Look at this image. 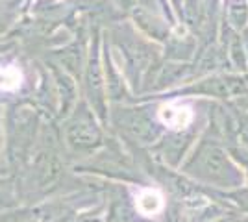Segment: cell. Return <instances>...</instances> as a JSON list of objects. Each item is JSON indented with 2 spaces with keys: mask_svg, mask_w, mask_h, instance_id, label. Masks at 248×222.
<instances>
[{
  "mask_svg": "<svg viewBox=\"0 0 248 222\" xmlns=\"http://www.w3.org/2000/svg\"><path fill=\"white\" fill-rule=\"evenodd\" d=\"M161 118L172 128H186L191 122V111L187 107L178 106H167L161 111Z\"/></svg>",
  "mask_w": 248,
  "mask_h": 222,
  "instance_id": "1",
  "label": "cell"
},
{
  "mask_svg": "<svg viewBox=\"0 0 248 222\" xmlns=\"http://www.w3.org/2000/svg\"><path fill=\"white\" fill-rule=\"evenodd\" d=\"M161 206H163L161 196H159V192H155V191H145V192L139 196V200H137L139 211L145 213V215H155V213L161 209Z\"/></svg>",
  "mask_w": 248,
  "mask_h": 222,
  "instance_id": "3",
  "label": "cell"
},
{
  "mask_svg": "<svg viewBox=\"0 0 248 222\" xmlns=\"http://www.w3.org/2000/svg\"><path fill=\"white\" fill-rule=\"evenodd\" d=\"M96 137L98 135H96L94 128L89 126V124H74L69 130V139L78 147H91L96 141Z\"/></svg>",
  "mask_w": 248,
  "mask_h": 222,
  "instance_id": "2",
  "label": "cell"
},
{
  "mask_svg": "<svg viewBox=\"0 0 248 222\" xmlns=\"http://www.w3.org/2000/svg\"><path fill=\"white\" fill-rule=\"evenodd\" d=\"M22 74L15 67H4L0 69V91H11L21 85Z\"/></svg>",
  "mask_w": 248,
  "mask_h": 222,
  "instance_id": "4",
  "label": "cell"
},
{
  "mask_svg": "<svg viewBox=\"0 0 248 222\" xmlns=\"http://www.w3.org/2000/svg\"><path fill=\"white\" fill-rule=\"evenodd\" d=\"M0 147H2V113H0Z\"/></svg>",
  "mask_w": 248,
  "mask_h": 222,
  "instance_id": "5",
  "label": "cell"
}]
</instances>
